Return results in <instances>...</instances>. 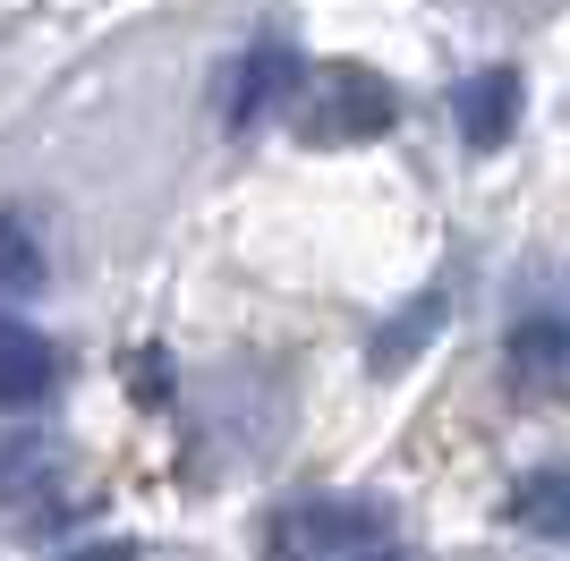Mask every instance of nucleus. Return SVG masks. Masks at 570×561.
Wrapping results in <instances>:
<instances>
[{
  "instance_id": "1",
  "label": "nucleus",
  "mask_w": 570,
  "mask_h": 561,
  "mask_svg": "<svg viewBox=\"0 0 570 561\" xmlns=\"http://www.w3.org/2000/svg\"><path fill=\"white\" fill-rule=\"evenodd\" d=\"M264 544L307 561H375V553H401L409 528L383 493H298L264 519Z\"/></svg>"
},
{
  "instance_id": "2",
  "label": "nucleus",
  "mask_w": 570,
  "mask_h": 561,
  "mask_svg": "<svg viewBox=\"0 0 570 561\" xmlns=\"http://www.w3.org/2000/svg\"><path fill=\"white\" fill-rule=\"evenodd\" d=\"M392 119H401L392 77L357 69V60H333V69L298 77V128H307V145H366V137H383Z\"/></svg>"
},
{
  "instance_id": "3",
  "label": "nucleus",
  "mask_w": 570,
  "mask_h": 561,
  "mask_svg": "<svg viewBox=\"0 0 570 561\" xmlns=\"http://www.w3.org/2000/svg\"><path fill=\"white\" fill-rule=\"evenodd\" d=\"M511 383L520 392H553L570 383V280L546 273V289L520 280V315H511Z\"/></svg>"
},
{
  "instance_id": "4",
  "label": "nucleus",
  "mask_w": 570,
  "mask_h": 561,
  "mask_svg": "<svg viewBox=\"0 0 570 561\" xmlns=\"http://www.w3.org/2000/svg\"><path fill=\"white\" fill-rule=\"evenodd\" d=\"M298 77H307L298 43H282V35L247 43V51L230 60V77H222V128H230V137H247V128H264V119H282L289 102H298Z\"/></svg>"
},
{
  "instance_id": "5",
  "label": "nucleus",
  "mask_w": 570,
  "mask_h": 561,
  "mask_svg": "<svg viewBox=\"0 0 570 561\" xmlns=\"http://www.w3.org/2000/svg\"><path fill=\"white\" fill-rule=\"evenodd\" d=\"M60 383H69V350L0 306V409H43Z\"/></svg>"
},
{
  "instance_id": "6",
  "label": "nucleus",
  "mask_w": 570,
  "mask_h": 561,
  "mask_svg": "<svg viewBox=\"0 0 570 561\" xmlns=\"http://www.w3.org/2000/svg\"><path fill=\"white\" fill-rule=\"evenodd\" d=\"M520 69H476L452 86V128L460 145H476V154H494V145H511V128H520Z\"/></svg>"
},
{
  "instance_id": "7",
  "label": "nucleus",
  "mask_w": 570,
  "mask_h": 561,
  "mask_svg": "<svg viewBox=\"0 0 570 561\" xmlns=\"http://www.w3.org/2000/svg\"><path fill=\"white\" fill-rule=\"evenodd\" d=\"M60 485H69V460L51 434H35V425L0 434V511H43V502H60Z\"/></svg>"
},
{
  "instance_id": "8",
  "label": "nucleus",
  "mask_w": 570,
  "mask_h": 561,
  "mask_svg": "<svg viewBox=\"0 0 570 561\" xmlns=\"http://www.w3.org/2000/svg\"><path fill=\"white\" fill-rule=\"evenodd\" d=\"M443 315H452V289L434 280V289H417V298H409L401 315H392V324H383L375 341H366V366H375V374H401L409 357H417V350L434 341V332H443Z\"/></svg>"
},
{
  "instance_id": "9",
  "label": "nucleus",
  "mask_w": 570,
  "mask_h": 561,
  "mask_svg": "<svg viewBox=\"0 0 570 561\" xmlns=\"http://www.w3.org/2000/svg\"><path fill=\"white\" fill-rule=\"evenodd\" d=\"M511 519L537 537H570V460H546L511 485Z\"/></svg>"
},
{
  "instance_id": "10",
  "label": "nucleus",
  "mask_w": 570,
  "mask_h": 561,
  "mask_svg": "<svg viewBox=\"0 0 570 561\" xmlns=\"http://www.w3.org/2000/svg\"><path fill=\"white\" fill-rule=\"evenodd\" d=\"M43 280H51V256H43V238H35V222H26V213H0V306L35 298Z\"/></svg>"
}]
</instances>
